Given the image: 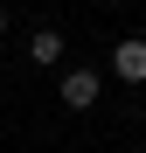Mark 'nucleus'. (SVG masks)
Wrapping results in <instances>:
<instances>
[{"label": "nucleus", "mask_w": 146, "mask_h": 153, "mask_svg": "<svg viewBox=\"0 0 146 153\" xmlns=\"http://www.w3.org/2000/svg\"><path fill=\"white\" fill-rule=\"evenodd\" d=\"M111 76H118V84H146V35H118V49H111Z\"/></svg>", "instance_id": "f257e3e1"}, {"label": "nucleus", "mask_w": 146, "mask_h": 153, "mask_svg": "<svg viewBox=\"0 0 146 153\" xmlns=\"http://www.w3.org/2000/svg\"><path fill=\"white\" fill-rule=\"evenodd\" d=\"M56 97H63L70 111H90V105H97V70H63Z\"/></svg>", "instance_id": "f03ea898"}, {"label": "nucleus", "mask_w": 146, "mask_h": 153, "mask_svg": "<svg viewBox=\"0 0 146 153\" xmlns=\"http://www.w3.org/2000/svg\"><path fill=\"white\" fill-rule=\"evenodd\" d=\"M28 63H35V70H56V63H63V35H56V28H35V35H28Z\"/></svg>", "instance_id": "7ed1b4c3"}, {"label": "nucleus", "mask_w": 146, "mask_h": 153, "mask_svg": "<svg viewBox=\"0 0 146 153\" xmlns=\"http://www.w3.org/2000/svg\"><path fill=\"white\" fill-rule=\"evenodd\" d=\"M0 42H7V14H0Z\"/></svg>", "instance_id": "20e7f679"}]
</instances>
